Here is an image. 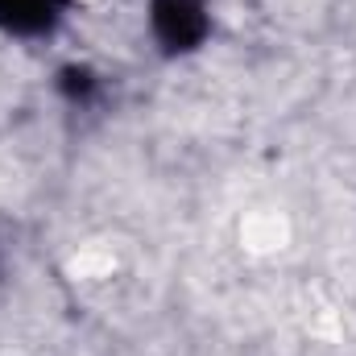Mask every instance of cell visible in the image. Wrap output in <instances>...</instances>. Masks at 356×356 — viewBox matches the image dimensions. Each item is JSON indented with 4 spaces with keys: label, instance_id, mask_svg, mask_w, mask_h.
I'll use <instances>...</instances> for the list:
<instances>
[{
    "label": "cell",
    "instance_id": "cell-1",
    "mask_svg": "<svg viewBox=\"0 0 356 356\" xmlns=\"http://www.w3.org/2000/svg\"><path fill=\"white\" fill-rule=\"evenodd\" d=\"M207 29H211L207 0H149V33L158 50L191 54L203 46Z\"/></svg>",
    "mask_w": 356,
    "mask_h": 356
},
{
    "label": "cell",
    "instance_id": "cell-2",
    "mask_svg": "<svg viewBox=\"0 0 356 356\" xmlns=\"http://www.w3.org/2000/svg\"><path fill=\"white\" fill-rule=\"evenodd\" d=\"M71 0H0V33L42 38L67 17Z\"/></svg>",
    "mask_w": 356,
    "mask_h": 356
}]
</instances>
